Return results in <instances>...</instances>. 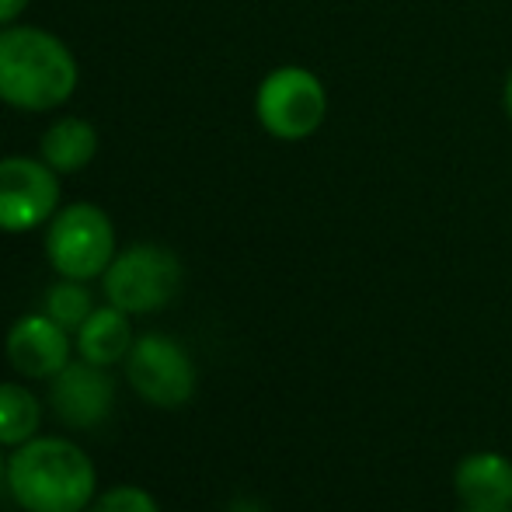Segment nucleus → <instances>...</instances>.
Listing matches in <instances>:
<instances>
[{
  "instance_id": "3",
  "label": "nucleus",
  "mask_w": 512,
  "mask_h": 512,
  "mask_svg": "<svg viewBox=\"0 0 512 512\" xmlns=\"http://www.w3.org/2000/svg\"><path fill=\"white\" fill-rule=\"evenodd\" d=\"M46 258L63 279L105 276L115 258V230L105 209L91 203H74L53 216L46 234Z\"/></svg>"
},
{
  "instance_id": "4",
  "label": "nucleus",
  "mask_w": 512,
  "mask_h": 512,
  "mask_svg": "<svg viewBox=\"0 0 512 512\" xmlns=\"http://www.w3.org/2000/svg\"><path fill=\"white\" fill-rule=\"evenodd\" d=\"M182 286V265L168 248L133 244L105 269V297L126 314H150L175 300Z\"/></svg>"
},
{
  "instance_id": "12",
  "label": "nucleus",
  "mask_w": 512,
  "mask_h": 512,
  "mask_svg": "<svg viewBox=\"0 0 512 512\" xmlns=\"http://www.w3.org/2000/svg\"><path fill=\"white\" fill-rule=\"evenodd\" d=\"M39 150H42V161L56 175H74V171L88 168L91 157L98 154V133L84 119H60L42 133Z\"/></svg>"
},
{
  "instance_id": "6",
  "label": "nucleus",
  "mask_w": 512,
  "mask_h": 512,
  "mask_svg": "<svg viewBox=\"0 0 512 512\" xmlns=\"http://www.w3.org/2000/svg\"><path fill=\"white\" fill-rule=\"evenodd\" d=\"M126 380L157 408H182L196 394V366L168 335H143L126 356Z\"/></svg>"
},
{
  "instance_id": "2",
  "label": "nucleus",
  "mask_w": 512,
  "mask_h": 512,
  "mask_svg": "<svg viewBox=\"0 0 512 512\" xmlns=\"http://www.w3.org/2000/svg\"><path fill=\"white\" fill-rule=\"evenodd\" d=\"M95 481L91 457L67 439H28L7 464V485L25 512H84Z\"/></svg>"
},
{
  "instance_id": "1",
  "label": "nucleus",
  "mask_w": 512,
  "mask_h": 512,
  "mask_svg": "<svg viewBox=\"0 0 512 512\" xmlns=\"http://www.w3.org/2000/svg\"><path fill=\"white\" fill-rule=\"evenodd\" d=\"M77 88V60L56 35L32 25L0 32V102L25 112L60 108Z\"/></svg>"
},
{
  "instance_id": "19",
  "label": "nucleus",
  "mask_w": 512,
  "mask_h": 512,
  "mask_svg": "<svg viewBox=\"0 0 512 512\" xmlns=\"http://www.w3.org/2000/svg\"><path fill=\"white\" fill-rule=\"evenodd\" d=\"M0 471H4V460H0Z\"/></svg>"
},
{
  "instance_id": "8",
  "label": "nucleus",
  "mask_w": 512,
  "mask_h": 512,
  "mask_svg": "<svg viewBox=\"0 0 512 512\" xmlns=\"http://www.w3.org/2000/svg\"><path fill=\"white\" fill-rule=\"evenodd\" d=\"M115 401V387L105 377V366H95L88 359L67 363L53 377V411L70 429H91L105 422Z\"/></svg>"
},
{
  "instance_id": "5",
  "label": "nucleus",
  "mask_w": 512,
  "mask_h": 512,
  "mask_svg": "<svg viewBox=\"0 0 512 512\" xmlns=\"http://www.w3.org/2000/svg\"><path fill=\"white\" fill-rule=\"evenodd\" d=\"M255 112L265 133H272L276 140H307L310 133L321 129L324 115H328V95L310 70L279 67L258 88Z\"/></svg>"
},
{
  "instance_id": "14",
  "label": "nucleus",
  "mask_w": 512,
  "mask_h": 512,
  "mask_svg": "<svg viewBox=\"0 0 512 512\" xmlns=\"http://www.w3.org/2000/svg\"><path fill=\"white\" fill-rule=\"evenodd\" d=\"M91 293L84 290L81 279H60L56 286L46 290V304H42V314L53 317L60 328L77 331L84 321L91 317Z\"/></svg>"
},
{
  "instance_id": "9",
  "label": "nucleus",
  "mask_w": 512,
  "mask_h": 512,
  "mask_svg": "<svg viewBox=\"0 0 512 512\" xmlns=\"http://www.w3.org/2000/svg\"><path fill=\"white\" fill-rule=\"evenodd\" d=\"M7 359H11V366L21 377L53 380L70 363L67 328H60L49 314L21 317L7 331Z\"/></svg>"
},
{
  "instance_id": "10",
  "label": "nucleus",
  "mask_w": 512,
  "mask_h": 512,
  "mask_svg": "<svg viewBox=\"0 0 512 512\" xmlns=\"http://www.w3.org/2000/svg\"><path fill=\"white\" fill-rule=\"evenodd\" d=\"M453 492L464 506L512 509V460L492 450L467 453L453 471Z\"/></svg>"
},
{
  "instance_id": "11",
  "label": "nucleus",
  "mask_w": 512,
  "mask_h": 512,
  "mask_svg": "<svg viewBox=\"0 0 512 512\" xmlns=\"http://www.w3.org/2000/svg\"><path fill=\"white\" fill-rule=\"evenodd\" d=\"M133 349V328H129V314L119 307L91 310L88 321L77 328V352L81 359L95 366H112L129 356Z\"/></svg>"
},
{
  "instance_id": "13",
  "label": "nucleus",
  "mask_w": 512,
  "mask_h": 512,
  "mask_svg": "<svg viewBox=\"0 0 512 512\" xmlns=\"http://www.w3.org/2000/svg\"><path fill=\"white\" fill-rule=\"evenodd\" d=\"M42 422V408L28 387L21 384H0V443L21 446L35 439Z\"/></svg>"
},
{
  "instance_id": "18",
  "label": "nucleus",
  "mask_w": 512,
  "mask_h": 512,
  "mask_svg": "<svg viewBox=\"0 0 512 512\" xmlns=\"http://www.w3.org/2000/svg\"><path fill=\"white\" fill-rule=\"evenodd\" d=\"M464 512H512V509H478V506H464Z\"/></svg>"
},
{
  "instance_id": "17",
  "label": "nucleus",
  "mask_w": 512,
  "mask_h": 512,
  "mask_svg": "<svg viewBox=\"0 0 512 512\" xmlns=\"http://www.w3.org/2000/svg\"><path fill=\"white\" fill-rule=\"evenodd\" d=\"M506 108H509V115H512V70H509V77H506Z\"/></svg>"
},
{
  "instance_id": "7",
  "label": "nucleus",
  "mask_w": 512,
  "mask_h": 512,
  "mask_svg": "<svg viewBox=\"0 0 512 512\" xmlns=\"http://www.w3.org/2000/svg\"><path fill=\"white\" fill-rule=\"evenodd\" d=\"M60 182L46 161L32 157H4L0 161V230L21 234L35 230L56 213Z\"/></svg>"
},
{
  "instance_id": "15",
  "label": "nucleus",
  "mask_w": 512,
  "mask_h": 512,
  "mask_svg": "<svg viewBox=\"0 0 512 512\" xmlns=\"http://www.w3.org/2000/svg\"><path fill=\"white\" fill-rule=\"evenodd\" d=\"M88 512H157V502L150 499L143 488L119 485V488H112V492L98 495L95 506Z\"/></svg>"
},
{
  "instance_id": "16",
  "label": "nucleus",
  "mask_w": 512,
  "mask_h": 512,
  "mask_svg": "<svg viewBox=\"0 0 512 512\" xmlns=\"http://www.w3.org/2000/svg\"><path fill=\"white\" fill-rule=\"evenodd\" d=\"M25 7H28V0H0V25H11Z\"/></svg>"
}]
</instances>
